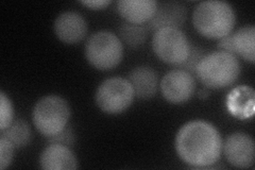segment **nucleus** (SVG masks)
<instances>
[{
	"label": "nucleus",
	"instance_id": "obj_15",
	"mask_svg": "<svg viewBox=\"0 0 255 170\" xmlns=\"http://www.w3.org/2000/svg\"><path fill=\"white\" fill-rule=\"evenodd\" d=\"M235 54L241 55L245 60L254 63L255 59V28L246 26L235 33L231 34Z\"/></svg>",
	"mask_w": 255,
	"mask_h": 170
},
{
	"label": "nucleus",
	"instance_id": "obj_3",
	"mask_svg": "<svg viewBox=\"0 0 255 170\" xmlns=\"http://www.w3.org/2000/svg\"><path fill=\"white\" fill-rule=\"evenodd\" d=\"M196 75L209 88L220 90L232 85L241 75V64L236 55L218 51L206 54L198 64Z\"/></svg>",
	"mask_w": 255,
	"mask_h": 170
},
{
	"label": "nucleus",
	"instance_id": "obj_13",
	"mask_svg": "<svg viewBox=\"0 0 255 170\" xmlns=\"http://www.w3.org/2000/svg\"><path fill=\"white\" fill-rule=\"evenodd\" d=\"M157 4L155 0H122L117 2V12L127 22L141 25L153 17Z\"/></svg>",
	"mask_w": 255,
	"mask_h": 170
},
{
	"label": "nucleus",
	"instance_id": "obj_23",
	"mask_svg": "<svg viewBox=\"0 0 255 170\" xmlns=\"http://www.w3.org/2000/svg\"><path fill=\"white\" fill-rule=\"evenodd\" d=\"M218 47L223 52H228V53L236 55L235 51H234L233 43H232V36H231V34L220 38V42L218 43Z\"/></svg>",
	"mask_w": 255,
	"mask_h": 170
},
{
	"label": "nucleus",
	"instance_id": "obj_5",
	"mask_svg": "<svg viewBox=\"0 0 255 170\" xmlns=\"http://www.w3.org/2000/svg\"><path fill=\"white\" fill-rule=\"evenodd\" d=\"M70 117L66 100L59 96H46L39 99L33 109V124L44 136H52L65 129Z\"/></svg>",
	"mask_w": 255,
	"mask_h": 170
},
{
	"label": "nucleus",
	"instance_id": "obj_22",
	"mask_svg": "<svg viewBox=\"0 0 255 170\" xmlns=\"http://www.w3.org/2000/svg\"><path fill=\"white\" fill-rule=\"evenodd\" d=\"M47 140L50 144H60L67 146V147H71L75 143V134L73 129L66 127L65 129H63L61 132L52 136H48Z\"/></svg>",
	"mask_w": 255,
	"mask_h": 170
},
{
	"label": "nucleus",
	"instance_id": "obj_17",
	"mask_svg": "<svg viewBox=\"0 0 255 170\" xmlns=\"http://www.w3.org/2000/svg\"><path fill=\"white\" fill-rule=\"evenodd\" d=\"M121 40L131 48H137L146 42L149 30L147 27L135 23L124 22L118 28Z\"/></svg>",
	"mask_w": 255,
	"mask_h": 170
},
{
	"label": "nucleus",
	"instance_id": "obj_2",
	"mask_svg": "<svg viewBox=\"0 0 255 170\" xmlns=\"http://www.w3.org/2000/svg\"><path fill=\"white\" fill-rule=\"evenodd\" d=\"M196 30L207 38H222L231 34L235 26V13L229 3L210 0L199 3L194 10Z\"/></svg>",
	"mask_w": 255,
	"mask_h": 170
},
{
	"label": "nucleus",
	"instance_id": "obj_20",
	"mask_svg": "<svg viewBox=\"0 0 255 170\" xmlns=\"http://www.w3.org/2000/svg\"><path fill=\"white\" fill-rule=\"evenodd\" d=\"M14 145L4 137L0 139V169H5L12 163L14 156Z\"/></svg>",
	"mask_w": 255,
	"mask_h": 170
},
{
	"label": "nucleus",
	"instance_id": "obj_4",
	"mask_svg": "<svg viewBox=\"0 0 255 170\" xmlns=\"http://www.w3.org/2000/svg\"><path fill=\"white\" fill-rule=\"evenodd\" d=\"M85 55L93 67L99 70H110L122 62L124 46L121 38L114 33L99 31L87 39Z\"/></svg>",
	"mask_w": 255,
	"mask_h": 170
},
{
	"label": "nucleus",
	"instance_id": "obj_11",
	"mask_svg": "<svg viewBox=\"0 0 255 170\" xmlns=\"http://www.w3.org/2000/svg\"><path fill=\"white\" fill-rule=\"evenodd\" d=\"M187 9L184 4L177 1L163 2L157 4L156 11L148 22L149 31H158L164 28L179 29L185 22Z\"/></svg>",
	"mask_w": 255,
	"mask_h": 170
},
{
	"label": "nucleus",
	"instance_id": "obj_7",
	"mask_svg": "<svg viewBox=\"0 0 255 170\" xmlns=\"http://www.w3.org/2000/svg\"><path fill=\"white\" fill-rule=\"evenodd\" d=\"M152 48L159 60L174 66H181L190 53L191 46L180 29L164 28L156 31Z\"/></svg>",
	"mask_w": 255,
	"mask_h": 170
},
{
	"label": "nucleus",
	"instance_id": "obj_18",
	"mask_svg": "<svg viewBox=\"0 0 255 170\" xmlns=\"http://www.w3.org/2000/svg\"><path fill=\"white\" fill-rule=\"evenodd\" d=\"M230 101H239V103L231 104L232 111L236 113L237 115L246 114L248 115V111H253V102H254V95L253 91L249 87H241L237 88L235 92H233V95L229 98Z\"/></svg>",
	"mask_w": 255,
	"mask_h": 170
},
{
	"label": "nucleus",
	"instance_id": "obj_10",
	"mask_svg": "<svg viewBox=\"0 0 255 170\" xmlns=\"http://www.w3.org/2000/svg\"><path fill=\"white\" fill-rule=\"evenodd\" d=\"M57 37L65 44H77L85 38L87 23L82 15L76 12H65L58 16L54 21Z\"/></svg>",
	"mask_w": 255,
	"mask_h": 170
},
{
	"label": "nucleus",
	"instance_id": "obj_24",
	"mask_svg": "<svg viewBox=\"0 0 255 170\" xmlns=\"http://www.w3.org/2000/svg\"><path fill=\"white\" fill-rule=\"evenodd\" d=\"M81 3L90 9H95V10H99V9H105L106 6L110 4V1H107V0H94V1H81Z\"/></svg>",
	"mask_w": 255,
	"mask_h": 170
},
{
	"label": "nucleus",
	"instance_id": "obj_16",
	"mask_svg": "<svg viewBox=\"0 0 255 170\" xmlns=\"http://www.w3.org/2000/svg\"><path fill=\"white\" fill-rule=\"evenodd\" d=\"M1 137L10 141L15 148H22L31 141V129L22 119L14 120L4 130L0 131Z\"/></svg>",
	"mask_w": 255,
	"mask_h": 170
},
{
	"label": "nucleus",
	"instance_id": "obj_12",
	"mask_svg": "<svg viewBox=\"0 0 255 170\" xmlns=\"http://www.w3.org/2000/svg\"><path fill=\"white\" fill-rule=\"evenodd\" d=\"M39 164L45 170H74L78 168L77 158L69 147L60 144H50L42 152Z\"/></svg>",
	"mask_w": 255,
	"mask_h": 170
},
{
	"label": "nucleus",
	"instance_id": "obj_1",
	"mask_svg": "<svg viewBox=\"0 0 255 170\" xmlns=\"http://www.w3.org/2000/svg\"><path fill=\"white\" fill-rule=\"evenodd\" d=\"M175 150L186 164L205 168L219 160L222 140L217 129L202 120L183 126L175 137Z\"/></svg>",
	"mask_w": 255,
	"mask_h": 170
},
{
	"label": "nucleus",
	"instance_id": "obj_9",
	"mask_svg": "<svg viewBox=\"0 0 255 170\" xmlns=\"http://www.w3.org/2000/svg\"><path fill=\"white\" fill-rule=\"evenodd\" d=\"M223 152L230 164L237 168H248L254 162V142L245 133H234L223 145Z\"/></svg>",
	"mask_w": 255,
	"mask_h": 170
},
{
	"label": "nucleus",
	"instance_id": "obj_14",
	"mask_svg": "<svg viewBox=\"0 0 255 170\" xmlns=\"http://www.w3.org/2000/svg\"><path fill=\"white\" fill-rule=\"evenodd\" d=\"M130 84L134 95L140 99H150L155 96L157 91L158 78L156 72L148 66L134 68L129 75Z\"/></svg>",
	"mask_w": 255,
	"mask_h": 170
},
{
	"label": "nucleus",
	"instance_id": "obj_19",
	"mask_svg": "<svg viewBox=\"0 0 255 170\" xmlns=\"http://www.w3.org/2000/svg\"><path fill=\"white\" fill-rule=\"evenodd\" d=\"M14 111L11 100L3 92L0 93V131L4 130L14 121Z\"/></svg>",
	"mask_w": 255,
	"mask_h": 170
},
{
	"label": "nucleus",
	"instance_id": "obj_6",
	"mask_svg": "<svg viewBox=\"0 0 255 170\" xmlns=\"http://www.w3.org/2000/svg\"><path fill=\"white\" fill-rule=\"evenodd\" d=\"M134 91L129 80L111 78L99 85L96 92V103L107 114H121L130 107L134 100Z\"/></svg>",
	"mask_w": 255,
	"mask_h": 170
},
{
	"label": "nucleus",
	"instance_id": "obj_21",
	"mask_svg": "<svg viewBox=\"0 0 255 170\" xmlns=\"http://www.w3.org/2000/svg\"><path fill=\"white\" fill-rule=\"evenodd\" d=\"M204 55L205 54L203 53V51L200 49V48L191 47L190 53L188 55L187 60L180 66L181 69H184V70L188 71L191 75L196 74V69H197L198 64L200 63V61L203 59Z\"/></svg>",
	"mask_w": 255,
	"mask_h": 170
},
{
	"label": "nucleus",
	"instance_id": "obj_8",
	"mask_svg": "<svg viewBox=\"0 0 255 170\" xmlns=\"http://www.w3.org/2000/svg\"><path fill=\"white\" fill-rule=\"evenodd\" d=\"M194 76L184 69H173L167 72L162 80L161 90L164 98L173 104L188 101L195 93Z\"/></svg>",
	"mask_w": 255,
	"mask_h": 170
}]
</instances>
